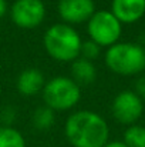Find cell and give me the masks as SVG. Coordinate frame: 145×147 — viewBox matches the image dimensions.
<instances>
[{
	"mask_svg": "<svg viewBox=\"0 0 145 147\" xmlns=\"http://www.w3.org/2000/svg\"><path fill=\"white\" fill-rule=\"evenodd\" d=\"M64 134L73 147H104L108 143L110 129L98 113L80 110L65 120Z\"/></svg>",
	"mask_w": 145,
	"mask_h": 147,
	"instance_id": "6da1fadb",
	"label": "cell"
},
{
	"mask_svg": "<svg viewBox=\"0 0 145 147\" xmlns=\"http://www.w3.org/2000/svg\"><path fill=\"white\" fill-rule=\"evenodd\" d=\"M44 49L57 61H74L81 56L83 40L77 30L65 23H57L47 29L43 37Z\"/></svg>",
	"mask_w": 145,
	"mask_h": 147,
	"instance_id": "7a4b0ae2",
	"label": "cell"
},
{
	"mask_svg": "<svg viewBox=\"0 0 145 147\" xmlns=\"http://www.w3.org/2000/svg\"><path fill=\"white\" fill-rule=\"evenodd\" d=\"M107 67L120 76H134L145 69V49L137 43H115L105 51Z\"/></svg>",
	"mask_w": 145,
	"mask_h": 147,
	"instance_id": "3957f363",
	"label": "cell"
},
{
	"mask_svg": "<svg viewBox=\"0 0 145 147\" xmlns=\"http://www.w3.org/2000/svg\"><path fill=\"white\" fill-rule=\"evenodd\" d=\"M81 98L80 86L70 77L57 76L46 82L43 89V100L51 110L64 111L70 110Z\"/></svg>",
	"mask_w": 145,
	"mask_h": 147,
	"instance_id": "277c9868",
	"label": "cell"
},
{
	"mask_svg": "<svg viewBox=\"0 0 145 147\" xmlns=\"http://www.w3.org/2000/svg\"><path fill=\"white\" fill-rule=\"evenodd\" d=\"M87 33L90 40L100 47H111L118 43L122 33V23L111 13V10H96L87 22Z\"/></svg>",
	"mask_w": 145,
	"mask_h": 147,
	"instance_id": "5b68a950",
	"label": "cell"
},
{
	"mask_svg": "<svg viewBox=\"0 0 145 147\" xmlns=\"http://www.w3.org/2000/svg\"><path fill=\"white\" fill-rule=\"evenodd\" d=\"M111 111L117 121L132 126L138 121L144 111L142 98L132 90H122L112 100Z\"/></svg>",
	"mask_w": 145,
	"mask_h": 147,
	"instance_id": "8992f818",
	"label": "cell"
},
{
	"mask_svg": "<svg viewBox=\"0 0 145 147\" xmlns=\"http://www.w3.org/2000/svg\"><path fill=\"white\" fill-rule=\"evenodd\" d=\"M11 20L20 29H36L46 19L43 0H16L11 6Z\"/></svg>",
	"mask_w": 145,
	"mask_h": 147,
	"instance_id": "52a82bcc",
	"label": "cell"
},
{
	"mask_svg": "<svg viewBox=\"0 0 145 147\" xmlns=\"http://www.w3.org/2000/svg\"><path fill=\"white\" fill-rule=\"evenodd\" d=\"M58 14L65 24H78L88 22L96 13L94 0H60Z\"/></svg>",
	"mask_w": 145,
	"mask_h": 147,
	"instance_id": "ba28073f",
	"label": "cell"
},
{
	"mask_svg": "<svg viewBox=\"0 0 145 147\" xmlns=\"http://www.w3.org/2000/svg\"><path fill=\"white\" fill-rule=\"evenodd\" d=\"M111 13L121 23H135L145 14V0H112Z\"/></svg>",
	"mask_w": 145,
	"mask_h": 147,
	"instance_id": "9c48e42d",
	"label": "cell"
},
{
	"mask_svg": "<svg viewBox=\"0 0 145 147\" xmlns=\"http://www.w3.org/2000/svg\"><path fill=\"white\" fill-rule=\"evenodd\" d=\"M44 84H46L44 76L36 67H29V69L23 70L19 74L17 82H16L17 92L26 97H31V96L37 94L39 92H43Z\"/></svg>",
	"mask_w": 145,
	"mask_h": 147,
	"instance_id": "30bf717a",
	"label": "cell"
},
{
	"mask_svg": "<svg viewBox=\"0 0 145 147\" xmlns=\"http://www.w3.org/2000/svg\"><path fill=\"white\" fill-rule=\"evenodd\" d=\"M71 74H73V80L78 86H88L96 82L97 69L93 61L78 57L77 60L73 61Z\"/></svg>",
	"mask_w": 145,
	"mask_h": 147,
	"instance_id": "8fae6325",
	"label": "cell"
},
{
	"mask_svg": "<svg viewBox=\"0 0 145 147\" xmlns=\"http://www.w3.org/2000/svg\"><path fill=\"white\" fill-rule=\"evenodd\" d=\"M0 147H26V140L17 129L0 126Z\"/></svg>",
	"mask_w": 145,
	"mask_h": 147,
	"instance_id": "7c38bea8",
	"label": "cell"
},
{
	"mask_svg": "<svg viewBox=\"0 0 145 147\" xmlns=\"http://www.w3.org/2000/svg\"><path fill=\"white\" fill-rule=\"evenodd\" d=\"M31 123L40 131L48 130L54 124V110H51L46 104L36 109L33 116H31Z\"/></svg>",
	"mask_w": 145,
	"mask_h": 147,
	"instance_id": "4fadbf2b",
	"label": "cell"
},
{
	"mask_svg": "<svg viewBox=\"0 0 145 147\" xmlns=\"http://www.w3.org/2000/svg\"><path fill=\"white\" fill-rule=\"evenodd\" d=\"M128 147H145V127L132 124L124 131V140Z\"/></svg>",
	"mask_w": 145,
	"mask_h": 147,
	"instance_id": "5bb4252c",
	"label": "cell"
},
{
	"mask_svg": "<svg viewBox=\"0 0 145 147\" xmlns=\"http://www.w3.org/2000/svg\"><path fill=\"white\" fill-rule=\"evenodd\" d=\"M100 53H101V47H100L97 43H94L93 40L83 42V46H81V56H80V57L93 61V60H96L97 57L100 56Z\"/></svg>",
	"mask_w": 145,
	"mask_h": 147,
	"instance_id": "9a60e30c",
	"label": "cell"
},
{
	"mask_svg": "<svg viewBox=\"0 0 145 147\" xmlns=\"http://www.w3.org/2000/svg\"><path fill=\"white\" fill-rule=\"evenodd\" d=\"M16 120V109L13 106H4L0 110V121L1 126H11L13 121Z\"/></svg>",
	"mask_w": 145,
	"mask_h": 147,
	"instance_id": "2e32d148",
	"label": "cell"
},
{
	"mask_svg": "<svg viewBox=\"0 0 145 147\" xmlns=\"http://www.w3.org/2000/svg\"><path fill=\"white\" fill-rule=\"evenodd\" d=\"M135 93L141 98H145V77H140L135 82Z\"/></svg>",
	"mask_w": 145,
	"mask_h": 147,
	"instance_id": "e0dca14e",
	"label": "cell"
},
{
	"mask_svg": "<svg viewBox=\"0 0 145 147\" xmlns=\"http://www.w3.org/2000/svg\"><path fill=\"white\" fill-rule=\"evenodd\" d=\"M104 147H128L124 142H120V140H114V142H108Z\"/></svg>",
	"mask_w": 145,
	"mask_h": 147,
	"instance_id": "ac0fdd59",
	"label": "cell"
},
{
	"mask_svg": "<svg viewBox=\"0 0 145 147\" xmlns=\"http://www.w3.org/2000/svg\"><path fill=\"white\" fill-rule=\"evenodd\" d=\"M7 11V1L6 0H0V17H3Z\"/></svg>",
	"mask_w": 145,
	"mask_h": 147,
	"instance_id": "d6986e66",
	"label": "cell"
}]
</instances>
